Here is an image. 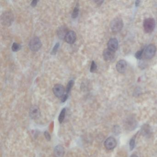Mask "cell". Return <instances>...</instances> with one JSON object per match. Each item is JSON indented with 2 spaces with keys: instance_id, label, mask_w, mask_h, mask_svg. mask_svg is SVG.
Instances as JSON below:
<instances>
[{
  "instance_id": "obj_21",
  "label": "cell",
  "mask_w": 157,
  "mask_h": 157,
  "mask_svg": "<svg viewBox=\"0 0 157 157\" xmlns=\"http://www.w3.org/2000/svg\"><path fill=\"white\" fill-rule=\"evenodd\" d=\"M59 47H60V44L58 43L56 44L55 45L53 49L52 50V52H51V54H53V55H54V54H56L57 51H58Z\"/></svg>"
},
{
  "instance_id": "obj_4",
  "label": "cell",
  "mask_w": 157,
  "mask_h": 157,
  "mask_svg": "<svg viewBox=\"0 0 157 157\" xmlns=\"http://www.w3.org/2000/svg\"><path fill=\"white\" fill-rule=\"evenodd\" d=\"M42 44L38 37H35L30 40L29 44V47L31 51L37 52L41 48Z\"/></svg>"
},
{
  "instance_id": "obj_15",
  "label": "cell",
  "mask_w": 157,
  "mask_h": 157,
  "mask_svg": "<svg viewBox=\"0 0 157 157\" xmlns=\"http://www.w3.org/2000/svg\"><path fill=\"white\" fill-rule=\"evenodd\" d=\"M68 31L66 30V28L65 27H61L58 30V35L59 37L61 39H64L65 38V35L66 33Z\"/></svg>"
},
{
  "instance_id": "obj_29",
  "label": "cell",
  "mask_w": 157,
  "mask_h": 157,
  "mask_svg": "<svg viewBox=\"0 0 157 157\" xmlns=\"http://www.w3.org/2000/svg\"><path fill=\"white\" fill-rule=\"evenodd\" d=\"M131 157H138L137 155H135V154H133V155H131Z\"/></svg>"
},
{
  "instance_id": "obj_11",
  "label": "cell",
  "mask_w": 157,
  "mask_h": 157,
  "mask_svg": "<svg viewBox=\"0 0 157 157\" xmlns=\"http://www.w3.org/2000/svg\"><path fill=\"white\" fill-rule=\"evenodd\" d=\"M126 68H127V63L126 61L122 60L117 62L116 65V69L119 73H124L126 71Z\"/></svg>"
},
{
  "instance_id": "obj_7",
  "label": "cell",
  "mask_w": 157,
  "mask_h": 157,
  "mask_svg": "<svg viewBox=\"0 0 157 157\" xmlns=\"http://www.w3.org/2000/svg\"><path fill=\"white\" fill-rule=\"evenodd\" d=\"M65 88L61 84H56L53 89L54 94L58 98L62 97L64 95Z\"/></svg>"
},
{
  "instance_id": "obj_28",
  "label": "cell",
  "mask_w": 157,
  "mask_h": 157,
  "mask_svg": "<svg viewBox=\"0 0 157 157\" xmlns=\"http://www.w3.org/2000/svg\"><path fill=\"white\" fill-rule=\"evenodd\" d=\"M140 2H141L139 1H137L136 2H135V5H136V6H139V4H140Z\"/></svg>"
},
{
  "instance_id": "obj_24",
  "label": "cell",
  "mask_w": 157,
  "mask_h": 157,
  "mask_svg": "<svg viewBox=\"0 0 157 157\" xmlns=\"http://www.w3.org/2000/svg\"><path fill=\"white\" fill-rule=\"evenodd\" d=\"M134 144H135V140L134 138H132L131 140V141H130V149H131V150H132L133 149L134 147Z\"/></svg>"
},
{
  "instance_id": "obj_13",
  "label": "cell",
  "mask_w": 157,
  "mask_h": 157,
  "mask_svg": "<svg viewBox=\"0 0 157 157\" xmlns=\"http://www.w3.org/2000/svg\"><path fill=\"white\" fill-rule=\"evenodd\" d=\"M118 46V41L116 38H112L108 41L107 47L109 50L115 52L117 50Z\"/></svg>"
},
{
  "instance_id": "obj_25",
  "label": "cell",
  "mask_w": 157,
  "mask_h": 157,
  "mask_svg": "<svg viewBox=\"0 0 157 157\" xmlns=\"http://www.w3.org/2000/svg\"><path fill=\"white\" fill-rule=\"evenodd\" d=\"M45 137L47 141H50L51 140V136L49 134V133L47 131H45L44 133Z\"/></svg>"
},
{
  "instance_id": "obj_9",
  "label": "cell",
  "mask_w": 157,
  "mask_h": 157,
  "mask_svg": "<svg viewBox=\"0 0 157 157\" xmlns=\"http://www.w3.org/2000/svg\"><path fill=\"white\" fill-rule=\"evenodd\" d=\"M116 145V140L113 137H110L107 138L104 143V146L108 150L113 149L115 148Z\"/></svg>"
},
{
  "instance_id": "obj_8",
  "label": "cell",
  "mask_w": 157,
  "mask_h": 157,
  "mask_svg": "<svg viewBox=\"0 0 157 157\" xmlns=\"http://www.w3.org/2000/svg\"><path fill=\"white\" fill-rule=\"evenodd\" d=\"M77 35L75 31L73 30H69L66 33L65 40L68 44H73L76 42Z\"/></svg>"
},
{
  "instance_id": "obj_19",
  "label": "cell",
  "mask_w": 157,
  "mask_h": 157,
  "mask_svg": "<svg viewBox=\"0 0 157 157\" xmlns=\"http://www.w3.org/2000/svg\"><path fill=\"white\" fill-rule=\"evenodd\" d=\"M21 48V46L19 44L17 43H13L12 47V49L13 52H18L20 50Z\"/></svg>"
},
{
  "instance_id": "obj_6",
  "label": "cell",
  "mask_w": 157,
  "mask_h": 157,
  "mask_svg": "<svg viewBox=\"0 0 157 157\" xmlns=\"http://www.w3.org/2000/svg\"><path fill=\"white\" fill-rule=\"evenodd\" d=\"M137 125V122L134 117H129L126 118L125 121V128L129 131H131L134 130Z\"/></svg>"
},
{
  "instance_id": "obj_16",
  "label": "cell",
  "mask_w": 157,
  "mask_h": 157,
  "mask_svg": "<svg viewBox=\"0 0 157 157\" xmlns=\"http://www.w3.org/2000/svg\"><path fill=\"white\" fill-rule=\"evenodd\" d=\"M79 12V9L78 4H77L76 7H75L74 9H73L72 14V18H76L78 17V15Z\"/></svg>"
},
{
  "instance_id": "obj_14",
  "label": "cell",
  "mask_w": 157,
  "mask_h": 157,
  "mask_svg": "<svg viewBox=\"0 0 157 157\" xmlns=\"http://www.w3.org/2000/svg\"><path fill=\"white\" fill-rule=\"evenodd\" d=\"M65 154V150L61 145L56 146L54 148V154L55 157H63Z\"/></svg>"
},
{
  "instance_id": "obj_17",
  "label": "cell",
  "mask_w": 157,
  "mask_h": 157,
  "mask_svg": "<svg viewBox=\"0 0 157 157\" xmlns=\"http://www.w3.org/2000/svg\"><path fill=\"white\" fill-rule=\"evenodd\" d=\"M74 84V82L73 81V80H72L68 82L66 88V94L68 95V94H69V92H70L72 89V87H73Z\"/></svg>"
},
{
  "instance_id": "obj_20",
  "label": "cell",
  "mask_w": 157,
  "mask_h": 157,
  "mask_svg": "<svg viewBox=\"0 0 157 157\" xmlns=\"http://www.w3.org/2000/svg\"><path fill=\"white\" fill-rule=\"evenodd\" d=\"M97 65L96 64V63L94 61H93L91 63V66H90V72H96V71L97 70Z\"/></svg>"
},
{
  "instance_id": "obj_3",
  "label": "cell",
  "mask_w": 157,
  "mask_h": 157,
  "mask_svg": "<svg viewBox=\"0 0 157 157\" xmlns=\"http://www.w3.org/2000/svg\"><path fill=\"white\" fill-rule=\"evenodd\" d=\"M156 22L153 18H149L146 19L143 22V27L145 32L147 33H151L155 29Z\"/></svg>"
},
{
  "instance_id": "obj_12",
  "label": "cell",
  "mask_w": 157,
  "mask_h": 157,
  "mask_svg": "<svg viewBox=\"0 0 157 157\" xmlns=\"http://www.w3.org/2000/svg\"><path fill=\"white\" fill-rule=\"evenodd\" d=\"M103 56L104 60L109 61L113 60L114 58L115 52L109 50V49H106L103 51Z\"/></svg>"
},
{
  "instance_id": "obj_23",
  "label": "cell",
  "mask_w": 157,
  "mask_h": 157,
  "mask_svg": "<svg viewBox=\"0 0 157 157\" xmlns=\"http://www.w3.org/2000/svg\"><path fill=\"white\" fill-rule=\"evenodd\" d=\"M148 125H145V127L143 128V130H142V132H143V134H145V135H148L149 133L150 134V131H149L150 129L149 128V127H147Z\"/></svg>"
},
{
  "instance_id": "obj_5",
  "label": "cell",
  "mask_w": 157,
  "mask_h": 157,
  "mask_svg": "<svg viewBox=\"0 0 157 157\" xmlns=\"http://www.w3.org/2000/svg\"><path fill=\"white\" fill-rule=\"evenodd\" d=\"M156 47L153 44H150L146 47L144 51V55L145 58L148 60L153 58L156 54Z\"/></svg>"
},
{
  "instance_id": "obj_18",
  "label": "cell",
  "mask_w": 157,
  "mask_h": 157,
  "mask_svg": "<svg viewBox=\"0 0 157 157\" xmlns=\"http://www.w3.org/2000/svg\"><path fill=\"white\" fill-rule=\"evenodd\" d=\"M65 113H66V109L65 108H63L61 112L59 117V121L60 123H62L65 117Z\"/></svg>"
},
{
  "instance_id": "obj_1",
  "label": "cell",
  "mask_w": 157,
  "mask_h": 157,
  "mask_svg": "<svg viewBox=\"0 0 157 157\" xmlns=\"http://www.w3.org/2000/svg\"><path fill=\"white\" fill-rule=\"evenodd\" d=\"M14 20L13 14L11 12H6L1 16L2 24L6 26H9Z\"/></svg>"
},
{
  "instance_id": "obj_26",
  "label": "cell",
  "mask_w": 157,
  "mask_h": 157,
  "mask_svg": "<svg viewBox=\"0 0 157 157\" xmlns=\"http://www.w3.org/2000/svg\"><path fill=\"white\" fill-rule=\"evenodd\" d=\"M68 96L67 94H65V95H64V96H63L62 97V102H65V100H66V99H67V98H68Z\"/></svg>"
},
{
  "instance_id": "obj_27",
  "label": "cell",
  "mask_w": 157,
  "mask_h": 157,
  "mask_svg": "<svg viewBox=\"0 0 157 157\" xmlns=\"http://www.w3.org/2000/svg\"><path fill=\"white\" fill-rule=\"evenodd\" d=\"M37 2H38V1H36V0H35V1H32L31 2V6L32 7H35L37 5Z\"/></svg>"
},
{
  "instance_id": "obj_10",
  "label": "cell",
  "mask_w": 157,
  "mask_h": 157,
  "mask_svg": "<svg viewBox=\"0 0 157 157\" xmlns=\"http://www.w3.org/2000/svg\"><path fill=\"white\" fill-rule=\"evenodd\" d=\"M29 115L32 119H37L40 115L39 107L37 106H33L30 109Z\"/></svg>"
},
{
  "instance_id": "obj_22",
  "label": "cell",
  "mask_w": 157,
  "mask_h": 157,
  "mask_svg": "<svg viewBox=\"0 0 157 157\" xmlns=\"http://www.w3.org/2000/svg\"><path fill=\"white\" fill-rule=\"evenodd\" d=\"M143 51H144V50H143V49L140 50V51H137L135 54V57H136L137 59H141V57H142V54H143Z\"/></svg>"
},
{
  "instance_id": "obj_2",
  "label": "cell",
  "mask_w": 157,
  "mask_h": 157,
  "mask_svg": "<svg viewBox=\"0 0 157 157\" xmlns=\"http://www.w3.org/2000/svg\"><path fill=\"white\" fill-rule=\"evenodd\" d=\"M123 20L120 18L114 19L111 23V29L113 33H117L121 31L123 27Z\"/></svg>"
}]
</instances>
